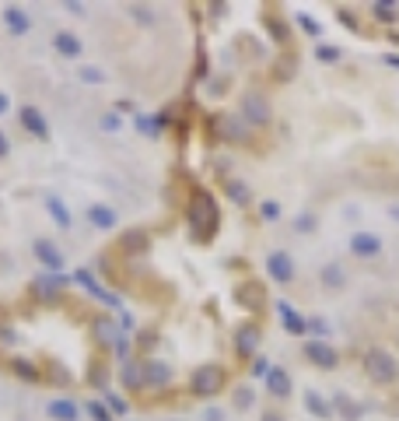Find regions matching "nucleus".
Wrapping results in <instances>:
<instances>
[{"mask_svg": "<svg viewBox=\"0 0 399 421\" xmlns=\"http://www.w3.org/2000/svg\"><path fill=\"white\" fill-rule=\"evenodd\" d=\"M186 225H189V235L196 242H210L221 229V210H217V200L210 190L196 186L189 193V204H186Z\"/></svg>", "mask_w": 399, "mask_h": 421, "instance_id": "f257e3e1", "label": "nucleus"}, {"mask_svg": "<svg viewBox=\"0 0 399 421\" xmlns=\"http://www.w3.org/2000/svg\"><path fill=\"white\" fill-rule=\"evenodd\" d=\"M364 376L371 383H396L399 379V365L385 348H368L364 351Z\"/></svg>", "mask_w": 399, "mask_h": 421, "instance_id": "f03ea898", "label": "nucleus"}, {"mask_svg": "<svg viewBox=\"0 0 399 421\" xmlns=\"http://www.w3.org/2000/svg\"><path fill=\"white\" fill-rule=\"evenodd\" d=\"M221 386H224V368L221 365H200L189 376V390L196 397H214V393H221Z\"/></svg>", "mask_w": 399, "mask_h": 421, "instance_id": "7ed1b4c3", "label": "nucleus"}, {"mask_svg": "<svg viewBox=\"0 0 399 421\" xmlns=\"http://www.w3.org/2000/svg\"><path fill=\"white\" fill-rule=\"evenodd\" d=\"M32 253H35V260H39V267H46V274H64L67 256H64V249L56 246L53 239H35V242H32Z\"/></svg>", "mask_w": 399, "mask_h": 421, "instance_id": "20e7f679", "label": "nucleus"}, {"mask_svg": "<svg viewBox=\"0 0 399 421\" xmlns=\"http://www.w3.org/2000/svg\"><path fill=\"white\" fill-rule=\"evenodd\" d=\"M74 281H77V285H81V288H84L95 302H102V305H109V309H123V298H120V295H112L105 285H98V281H95V274H91L88 267H81V271L74 274Z\"/></svg>", "mask_w": 399, "mask_h": 421, "instance_id": "39448f33", "label": "nucleus"}, {"mask_svg": "<svg viewBox=\"0 0 399 421\" xmlns=\"http://www.w3.org/2000/svg\"><path fill=\"white\" fill-rule=\"evenodd\" d=\"M32 288H35V295L42 298V302H56V298H64V292H67V278L64 274H35V281H32Z\"/></svg>", "mask_w": 399, "mask_h": 421, "instance_id": "423d86ee", "label": "nucleus"}, {"mask_svg": "<svg viewBox=\"0 0 399 421\" xmlns=\"http://www.w3.org/2000/svg\"><path fill=\"white\" fill-rule=\"evenodd\" d=\"M266 274L277 281V285H288V281H295V260L284 253V249H277V253H270L266 256Z\"/></svg>", "mask_w": 399, "mask_h": 421, "instance_id": "0eeeda50", "label": "nucleus"}, {"mask_svg": "<svg viewBox=\"0 0 399 421\" xmlns=\"http://www.w3.org/2000/svg\"><path fill=\"white\" fill-rule=\"evenodd\" d=\"M168 383H172V365L161 361V358H147V361H144V386L165 390Z\"/></svg>", "mask_w": 399, "mask_h": 421, "instance_id": "6e6552de", "label": "nucleus"}, {"mask_svg": "<svg viewBox=\"0 0 399 421\" xmlns=\"http://www.w3.org/2000/svg\"><path fill=\"white\" fill-rule=\"evenodd\" d=\"M305 358H308L312 365H319V368H333V365L340 361V355L333 351V344H329V341H319V337L305 341Z\"/></svg>", "mask_w": 399, "mask_h": 421, "instance_id": "1a4fd4ad", "label": "nucleus"}, {"mask_svg": "<svg viewBox=\"0 0 399 421\" xmlns=\"http://www.w3.org/2000/svg\"><path fill=\"white\" fill-rule=\"evenodd\" d=\"M277 312H280V323H284V330H288V334H295V337H301V334H308V320H305V316L291 305V302H277Z\"/></svg>", "mask_w": 399, "mask_h": 421, "instance_id": "9d476101", "label": "nucleus"}, {"mask_svg": "<svg viewBox=\"0 0 399 421\" xmlns=\"http://www.w3.org/2000/svg\"><path fill=\"white\" fill-rule=\"evenodd\" d=\"M259 341H263V334H259L256 323H242V327L235 330V351H239L242 358H252V355L259 351Z\"/></svg>", "mask_w": 399, "mask_h": 421, "instance_id": "9b49d317", "label": "nucleus"}, {"mask_svg": "<svg viewBox=\"0 0 399 421\" xmlns=\"http://www.w3.org/2000/svg\"><path fill=\"white\" fill-rule=\"evenodd\" d=\"M242 116H245V123H256V127L270 123V105H266V98L263 95H245L242 98Z\"/></svg>", "mask_w": 399, "mask_h": 421, "instance_id": "f8f14e48", "label": "nucleus"}, {"mask_svg": "<svg viewBox=\"0 0 399 421\" xmlns=\"http://www.w3.org/2000/svg\"><path fill=\"white\" fill-rule=\"evenodd\" d=\"M8 368H11V376H18L21 383H42V365L39 361H28V358L15 355L8 361Z\"/></svg>", "mask_w": 399, "mask_h": 421, "instance_id": "ddd939ff", "label": "nucleus"}, {"mask_svg": "<svg viewBox=\"0 0 399 421\" xmlns=\"http://www.w3.org/2000/svg\"><path fill=\"white\" fill-rule=\"evenodd\" d=\"M88 222H91L98 232H112V229L120 225V215H116L109 204H91V207H88Z\"/></svg>", "mask_w": 399, "mask_h": 421, "instance_id": "4468645a", "label": "nucleus"}, {"mask_svg": "<svg viewBox=\"0 0 399 421\" xmlns=\"http://www.w3.org/2000/svg\"><path fill=\"white\" fill-rule=\"evenodd\" d=\"M18 120H21V127H25L32 137H39V141L49 137V123H46V116L35 109V105H25V109L18 113Z\"/></svg>", "mask_w": 399, "mask_h": 421, "instance_id": "2eb2a0df", "label": "nucleus"}, {"mask_svg": "<svg viewBox=\"0 0 399 421\" xmlns=\"http://www.w3.org/2000/svg\"><path fill=\"white\" fill-rule=\"evenodd\" d=\"M46 414H49L53 421H77V418H81V404L71 400V397H56V400H49Z\"/></svg>", "mask_w": 399, "mask_h": 421, "instance_id": "dca6fc26", "label": "nucleus"}, {"mask_svg": "<svg viewBox=\"0 0 399 421\" xmlns=\"http://www.w3.org/2000/svg\"><path fill=\"white\" fill-rule=\"evenodd\" d=\"M351 253L354 256H378L382 253V239L375 232H354L351 235Z\"/></svg>", "mask_w": 399, "mask_h": 421, "instance_id": "f3484780", "label": "nucleus"}, {"mask_svg": "<svg viewBox=\"0 0 399 421\" xmlns=\"http://www.w3.org/2000/svg\"><path fill=\"white\" fill-rule=\"evenodd\" d=\"M266 390H270L277 400H288V397H291V376L284 373V368L270 365V373H266Z\"/></svg>", "mask_w": 399, "mask_h": 421, "instance_id": "a211bd4d", "label": "nucleus"}, {"mask_svg": "<svg viewBox=\"0 0 399 421\" xmlns=\"http://www.w3.org/2000/svg\"><path fill=\"white\" fill-rule=\"evenodd\" d=\"M53 46H56V53H60V57H67V60H77L81 49H84V42H81L74 32H56V35H53Z\"/></svg>", "mask_w": 399, "mask_h": 421, "instance_id": "6ab92c4d", "label": "nucleus"}, {"mask_svg": "<svg viewBox=\"0 0 399 421\" xmlns=\"http://www.w3.org/2000/svg\"><path fill=\"white\" fill-rule=\"evenodd\" d=\"M46 210H49V218H53V225L56 229H71L74 225V215H71V207L60 200V197H46Z\"/></svg>", "mask_w": 399, "mask_h": 421, "instance_id": "aec40b11", "label": "nucleus"}, {"mask_svg": "<svg viewBox=\"0 0 399 421\" xmlns=\"http://www.w3.org/2000/svg\"><path fill=\"white\" fill-rule=\"evenodd\" d=\"M4 28L11 32V35H28L32 32V18L21 11V8H4Z\"/></svg>", "mask_w": 399, "mask_h": 421, "instance_id": "412c9836", "label": "nucleus"}, {"mask_svg": "<svg viewBox=\"0 0 399 421\" xmlns=\"http://www.w3.org/2000/svg\"><path fill=\"white\" fill-rule=\"evenodd\" d=\"M95 341L102 344V348H109L112 351V344H116L120 337H123V330H120V323H112V320H95Z\"/></svg>", "mask_w": 399, "mask_h": 421, "instance_id": "4be33fe9", "label": "nucleus"}, {"mask_svg": "<svg viewBox=\"0 0 399 421\" xmlns=\"http://www.w3.org/2000/svg\"><path fill=\"white\" fill-rule=\"evenodd\" d=\"M120 376H123V386L127 390H144V361H123L120 368Z\"/></svg>", "mask_w": 399, "mask_h": 421, "instance_id": "5701e85b", "label": "nucleus"}, {"mask_svg": "<svg viewBox=\"0 0 399 421\" xmlns=\"http://www.w3.org/2000/svg\"><path fill=\"white\" fill-rule=\"evenodd\" d=\"M239 302H242L245 309H263V285H256V281L242 285V288H239Z\"/></svg>", "mask_w": 399, "mask_h": 421, "instance_id": "b1692460", "label": "nucleus"}, {"mask_svg": "<svg viewBox=\"0 0 399 421\" xmlns=\"http://www.w3.org/2000/svg\"><path fill=\"white\" fill-rule=\"evenodd\" d=\"M147 246H151V239H147V232H140V229H137V232H127V235L120 239V249H123V253H144Z\"/></svg>", "mask_w": 399, "mask_h": 421, "instance_id": "393cba45", "label": "nucleus"}, {"mask_svg": "<svg viewBox=\"0 0 399 421\" xmlns=\"http://www.w3.org/2000/svg\"><path fill=\"white\" fill-rule=\"evenodd\" d=\"M42 379H46V383H56V386H67V383H71V373H67L60 361H46Z\"/></svg>", "mask_w": 399, "mask_h": 421, "instance_id": "a878e982", "label": "nucleus"}, {"mask_svg": "<svg viewBox=\"0 0 399 421\" xmlns=\"http://www.w3.org/2000/svg\"><path fill=\"white\" fill-rule=\"evenodd\" d=\"M217 123H221V137H228V141H242L245 137L242 120H235V116H221Z\"/></svg>", "mask_w": 399, "mask_h": 421, "instance_id": "bb28decb", "label": "nucleus"}, {"mask_svg": "<svg viewBox=\"0 0 399 421\" xmlns=\"http://www.w3.org/2000/svg\"><path fill=\"white\" fill-rule=\"evenodd\" d=\"M88 376H91V379H88L91 386L105 390V386H109V365H105L102 358H95V361H91V368H88Z\"/></svg>", "mask_w": 399, "mask_h": 421, "instance_id": "cd10ccee", "label": "nucleus"}, {"mask_svg": "<svg viewBox=\"0 0 399 421\" xmlns=\"http://www.w3.org/2000/svg\"><path fill=\"white\" fill-rule=\"evenodd\" d=\"M133 123H137V130H140L144 137H154V134L168 123V116H137Z\"/></svg>", "mask_w": 399, "mask_h": 421, "instance_id": "c85d7f7f", "label": "nucleus"}, {"mask_svg": "<svg viewBox=\"0 0 399 421\" xmlns=\"http://www.w3.org/2000/svg\"><path fill=\"white\" fill-rule=\"evenodd\" d=\"M322 285H326V288H344V285H347V274L340 271V263H329V267H322Z\"/></svg>", "mask_w": 399, "mask_h": 421, "instance_id": "c756f323", "label": "nucleus"}, {"mask_svg": "<svg viewBox=\"0 0 399 421\" xmlns=\"http://www.w3.org/2000/svg\"><path fill=\"white\" fill-rule=\"evenodd\" d=\"M305 404H308V411H312L315 418H329V414H333V407H329L315 390H305Z\"/></svg>", "mask_w": 399, "mask_h": 421, "instance_id": "7c9ffc66", "label": "nucleus"}, {"mask_svg": "<svg viewBox=\"0 0 399 421\" xmlns=\"http://www.w3.org/2000/svg\"><path fill=\"white\" fill-rule=\"evenodd\" d=\"M224 190H228V197H232L235 204H249V186H245L242 179H228Z\"/></svg>", "mask_w": 399, "mask_h": 421, "instance_id": "2f4dec72", "label": "nucleus"}, {"mask_svg": "<svg viewBox=\"0 0 399 421\" xmlns=\"http://www.w3.org/2000/svg\"><path fill=\"white\" fill-rule=\"evenodd\" d=\"M77 81H84V84H102V81H105V71L88 64V67H81V71H77Z\"/></svg>", "mask_w": 399, "mask_h": 421, "instance_id": "473e14b6", "label": "nucleus"}, {"mask_svg": "<svg viewBox=\"0 0 399 421\" xmlns=\"http://www.w3.org/2000/svg\"><path fill=\"white\" fill-rule=\"evenodd\" d=\"M84 411H88V418H91V421H112V414H109V407H105L102 400H88V404H84Z\"/></svg>", "mask_w": 399, "mask_h": 421, "instance_id": "72a5a7b5", "label": "nucleus"}, {"mask_svg": "<svg viewBox=\"0 0 399 421\" xmlns=\"http://www.w3.org/2000/svg\"><path fill=\"white\" fill-rule=\"evenodd\" d=\"M105 407H109V414H127V411H130V404H127L123 397L109 393V390H105Z\"/></svg>", "mask_w": 399, "mask_h": 421, "instance_id": "f704fd0d", "label": "nucleus"}, {"mask_svg": "<svg viewBox=\"0 0 399 421\" xmlns=\"http://www.w3.org/2000/svg\"><path fill=\"white\" fill-rule=\"evenodd\" d=\"M371 11H375V18H378V21H396V18H399V15H396V4H385V0H378V4H375Z\"/></svg>", "mask_w": 399, "mask_h": 421, "instance_id": "c9c22d12", "label": "nucleus"}, {"mask_svg": "<svg viewBox=\"0 0 399 421\" xmlns=\"http://www.w3.org/2000/svg\"><path fill=\"white\" fill-rule=\"evenodd\" d=\"M259 218H263V222H277V218H280V204H277V200H263V204H259Z\"/></svg>", "mask_w": 399, "mask_h": 421, "instance_id": "e433bc0d", "label": "nucleus"}, {"mask_svg": "<svg viewBox=\"0 0 399 421\" xmlns=\"http://www.w3.org/2000/svg\"><path fill=\"white\" fill-rule=\"evenodd\" d=\"M266 28L277 35V42H280V46H288V28H284V21H280L277 15H273V18H266Z\"/></svg>", "mask_w": 399, "mask_h": 421, "instance_id": "4c0bfd02", "label": "nucleus"}, {"mask_svg": "<svg viewBox=\"0 0 399 421\" xmlns=\"http://www.w3.org/2000/svg\"><path fill=\"white\" fill-rule=\"evenodd\" d=\"M98 127H102L105 134H116V130L123 127V123H120V113H105V116L98 120Z\"/></svg>", "mask_w": 399, "mask_h": 421, "instance_id": "58836bf2", "label": "nucleus"}, {"mask_svg": "<svg viewBox=\"0 0 399 421\" xmlns=\"http://www.w3.org/2000/svg\"><path fill=\"white\" fill-rule=\"evenodd\" d=\"M315 57H319L322 64H333V60H340V49H336V46H319Z\"/></svg>", "mask_w": 399, "mask_h": 421, "instance_id": "ea45409f", "label": "nucleus"}, {"mask_svg": "<svg viewBox=\"0 0 399 421\" xmlns=\"http://www.w3.org/2000/svg\"><path fill=\"white\" fill-rule=\"evenodd\" d=\"M249 404H252V390H249V386H239V390H235V407L245 411Z\"/></svg>", "mask_w": 399, "mask_h": 421, "instance_id": "a19ab883", "label": "nucleus"}, {"mask_svg": "<svg viewBox=\"0 0 399 421\" xmlns=\"http://www.w3.org/2000/svg\"><path fill=\"white\" fill-rule=\"evenodd\" d=\"M130 11H133V15H137V21H144V25H151V21H154V11H151V8H140V4H137V8H130Z\"/></svg>", "mask_w": 399, "mask_h": 421, "instance_id": "79ce46f5", "label": "nucleus"}, {"mask_svg": "<svg viewBox=\"0 0 399 421\" xmlns=\"http://www.w3.org/2000/svg\"><path fill=\"white\" fill-rule=\"evenodd\" d=\"M298 25H301L308 35H319V21H312L308 15H298Z\"/></svg>", "mask_w": 399, "mask_h": 421, "instance_id": "37998d69", "label": "nucleus"}, {"mask_svg": "<svg viewBox=\"0 0 399 421\" xmlns=\"http://www.w3.org/2000/svg\"><path fill=\"white\" fill-rule=\"evenodd\" d=\"M295 225H298V232H312V229H315V218H312V215H305V218H298Z\"/></svg>", "mask_w": 399, "mask_h": 421, "instance_id": "c03bdc74", "label": "nucleus"}, {"mask_svg": "<svg viewBox=\"0 0 399 421\" xmlns=\"http://www.w3.org/2000/svg\"><path fill=\"white\" fill-rule=\"evenodd\" d=\"M0 341H4V344H18V334L11 327H0Z\"/></svg>", "mask_w": 399, "mask_h": 421, "instance_id": "a18cd8bd", "label": "nucleus"}, {"mask_svg": "<svg viewBox=\"0 0 399 421\" xmlns=\"http://www.w3.org/2000/svg\"><path fill=\"white\" fill-rule=\"evenodd\" d=\"M308 330H315V334H329V323H326V320H308Z\"/></svg>", "mask_w": 399, "mask_h": 421, "instance_id": "49530a36", "label": "nucleus"}, {"mask_svg": "<svg viewBox=\"0 0 399 421\" xmlns=\"http://www.w3.org/2000/svg\"><path fill=\"white\" fill-rule=\"evenodd\" d=\"M11 154V141H8V134L0 130V158H8Z\"/></svg>", "mask_w": 399, "mask_h": 421, "instance_id": "de8ad7c7", "label": "nucleus"}, {"mask_svg": "<svg viewBox=\"0 0 399 421\" xmlns=\"http://www.w3.org/2000/svg\"><path fill=\"white\" fill-rule=\"evenodd\" d=\"M64 8H67L71 15H84V4H77V0H64Z\"/></svg>", "mask_w": 399, "mask_h": 421, "instance_id": "09e8293b", "label": "nucleus"}, {"mask_svg": "<svg viewBox=\"0 0 399 421\" xmlns=\"http://www.w3.org/2000/svg\"><path fill=\"white\" fill-rule=\"evenodd\" d=\"M252 373H256V376H266V373H270V365H266V361H263V358H259V361H256V365H252Z\"/></svg>", "mask_w": 399, "mask_h": 421, "instance_id": "8fccbe9b", "label": "nucleus"}, {"mask_svg": "<svg viewBox=\"0 0 399 421\" xmlns=\"http://www.w3.org/2000/svg\"><path fill=\"white\" fill-rule=\"evenodd\" d=\"M385 64H389V67H396V71H399V53H385Z\"/></svg>", "mask_w": 399, "mask_h": 421, "instance_id": "3c124183", "label": "nucleus"}, {"mask_svg": "<svg viewBox=\"0 0 399 421\" xmlns=\"http://www.w3.org/2000/svg\"><path fill=\"white\" fill-rule=\"evenodd\" d=\"M263 421H284V418H280V414H273V411H266V414H263Z\"/></svg>", "mask_w": 399, "mask_h": 421, "instance_id": "603ef678", "label": "nucleus"}, {"mask_svg": "<svg viewBox=\"0 0 399 421\" xmlns=\"http://www.w3.org/2000/svg\"><path fill=\"white\" fill-rule=\"evenodd\" d=\"M0 113H8V95H0Z\"/></svg>", "mask_w": 399, "mask_h": 421, "instance_id": "864d4df0", "label": "nucleus"}]
</instances>
